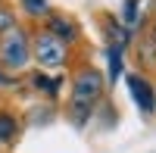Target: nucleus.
Segmentation results:
<instances>
[{
  "label": "nucleus",
  "instance_id": "obj_1",
  "mask_svg": "<svg viewBox=\"0 0 156 153\" xmlns=\"http://www.w3.org/2000/svg\"><path fill=\"white\" fill-rule=\"evenodd\" d=\"M106 97V75L90 62H78L69 75V94H66V116L72 125H87L94 109Z\"/></svg>",
  "mask_w": 156,
  "mask_h": 153
},
{
  "label": "nucleus",
  "instance_id": "obj_2",
  "mask_svg": "<svg viewBox=\"0 0 156 153\" xmlns=\"http://www.w3.org/2000/svg\"><path fill=\"white\" fill-rule=\"evenodd\" d=\"M31 28V62L41 72H62L75 62V47L62 44L41 25H28Z\"/></svg>",
  "mask_w": 156,
  "mask_h": 153
},
{
  "label": "nucleus",
  "instance_id": "obj_3",
  "mask_svg": "<svg viewBox=\"0 0 156 153\" xmlns=\"http://www.w3.org/2000/svg\"><path fill=\"white\" fill-rule=\"evenodd\" d=\"M0 69L16 78L31 69V28L25 22L0 34Z\"/></svg>",
  "mask_w": 156,
  "mask_h": 153
},
{
  "label": "nucleus",
  "instance_id": "obj_4",
  "mask_svg": "<svg viewBox=\"0 0 156 153\" xmlns=\"http://www.w3.org/2000/svg\"><path fill=\"white\" fill-rule=\"evenodd\" d=\"M41 28H47L53 37H59V41L69 44V47H78V44H81V37H84L81 22H78L75 16H69V12H59V9L50 12V16L41 22Z\"/></svg>",
  "mask_w": 156,
  "mask_h": 153
},
{
  "label": "nucleus",
  "instance_id": "obj_5",
  "mask_svg": "<svg viewBox=\"0 0 156 153\" xmlns=\"http://www.w3.org/2000/svg\"><path fill=\"white\" fill-rule=\"evenodd\" d=\"M125 84H128V94H131L134 106L144 112V116H153L156 112V84L140 72H128L125 75Z\"/></svg>",
  "mask_w": 156,
  "mask_h": 153
},
{
  "label": "nucleus",
  "instance_id": "obj_6",
  "mask_svg": "<svg viewBox=\"0 0 156 153\" xmlns=\"http://www.w3.org/2000/svg\"><path fill=\"white\" fill-rule=\"evenodd\" d=\"M22 128H25V116L12 103H0V150H9L16 144L22 137Z\"/></svg>",
  "mask_w": 156,
  "mask_h": 153
},
{
  "label": "nucleus",
  "instance_id": "obj_7",
  "mask_svg": "<svg viewBox=\"0 0 156 153\" xmlns=\"http://www.w3.org/2000/svg\"><path fill=\"white\" fill-rule=\"evenodd\" d=\"M28 84H31V91L37 97H44V100H59L62 97V84H66V78H62L59 72H28Z\"/></svg>",
  "mask_w": 156,
  "mask_h": 153
},
{
  "label": "nucleus",
  "instance_id": "obj_8",
  "mask_svg": "<svg viewBox=\"0 0 156 153\" xmlns=\"http://www.w3.org/2000/svg\"><path fill=\"white\" fill-rule=\"evenodd\" d=\"M100 28L106 34V44H115V47H131L134 44V31L125 28L119 22V16H112V12H100Z\"/></svg>",
  "mask_w": 156,
  "mask_h": 153
},
{
  "label": "nucleus",
  "instance_id": "obj_9",
  "mask_svg": "<svg viewBox=\"0 0 156 153\" xmlns=\"http://www.w3.org/2000/svg\"><path fill=\"white\" fill-rule=\"evenodd\" d=\"M12 9L19 12V19H22L25 25H41L50 12H53L50 0H16V3H12Z\"/></svg>",
  "mask_w": 156,
  "mask_h": 153
},
{
  "label": "nucleus",
  "instance_id": "obj_10",
  "mask_svg": "<svg viewBox=\"0 0 156 153\" xmlns=\"http://www.w3.org/2000/svg\"><path fill=\"white\" fill-rule=\"evenodd\" d=\"M106 53V84H112L115 78L125 75V47H115V44H106L103 47Z\"/></svg>",
  "mask_w": 156,
  "mask_h": 153
},
{
  "label": "nucleus",
  "instance_id": "obj_11",
  "mask_svg": "<svg viewBox=\"0 0 156 153\" xmlns=\"http://www.w3.org/2000/svg\"><path fill=\"white\" fill-rule=\"evenodd\" d=\"M134 56L140 62V69H156V37L150 31L134 44Z\"/></svg>",
  "mask_w": 156,
  "mask_h": 153
},
{
  "label": "nucleus",
  "instance_id": "obj_12",
  "mask_svg": "<svg viewBox=\"0 0 156 153\" xmlns=\"http://www.w3.org/2000/svg\"><path fill=\"white\" fill-rule=\"evenodd\" d=\"M119 22L125 25V28H137L140 25V0H125L122 3V12H119Z\"/></svg>",
  "mask_w": 156,
  "mask_h": 153
},
{
  "label": "nucleus",
  "instance_id": "obj_13",
  "mask_svg": "<svg viewBox=\"0 0 156 153\" xmlns=\"http://www.w3.org/2000/svg\"><path fill=\"white\" fill-rule=\"evenodd\" d=\"M22 19H19V12L16 9H12V6H0V34H3V31H9V28H16V25H19Z\"/></svg>",
  "mask_w": 156,
  "mask_h": 153
},
{
  "label": "nucleus",
  "instance_id": "obj_14",
  "mask_svg": "<svg viewBox=\"0 0 156 153\" xmlns=\"http://www.w3.org/2000/svg\"><path fill=\"white\" fill-rule=\"evenodd\" d=\"M12 84H16V75H9V72L0 69V94H3L6 87H12Z\"/></svg>",
  "mask_w": 156,
  "mask_h": 153
},
{
  "label": "nucleus",
  "instance_id": "obj_15",
  "mask_svg": "<svg viewBox=\"0 0 156 153\" xmlns=\"http://www.w3.org/2000/svg\"><path fill=\"white\" fill-rule=\"evenodd\" d=\"M150 34H153V37H156V22H153V28H150Z\"/></svg>",
  "mask_w": 156,
  "mask_h": 153
},
{
  "label": "nucleus",
  "instance_id": "obj_16",
  "mask_svg": "<svg viewBox=\"0 0 156 153\" xmlns=\"http://www.w3.org/2000/svg\"><path fill=\"white\" fill-rule=\"evenodd\" d=\"M3 3H6V0H0V6H3Z\"/></svg>",
  "mask_w": 156,
  "mask_h": 153
}]
</instances>
